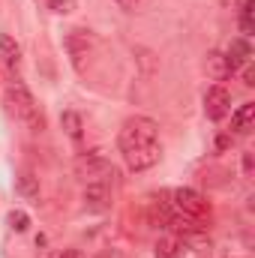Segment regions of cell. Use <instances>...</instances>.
Segmentation results:
<instances>
[{"mask_svg": "<svg viewBox=\"0 0 255 258\" xmlns=\"http://www.w3.org/2000/svg\"><path fill=\"white\" fill-rule=\"evenodd\" d=\"M228 111H231V93L222 84L207 87V93H204V114L210 120H222Z\"/></svg>", "mask_w": 255, "mask_h": 258, "instance_id": "obj_5", "label": "cell"}, {"mask_svg": "<svg viewBox=\"0 0 255 258\" xmlns=\"http://www.w3.org/2000/svg\"><path fill=\"white\" fill-rule=\"evenodd\" d=\"M225 57H228V63H231L234 72H237V69H243V66H249V60H252V45H249V39H243V36L231 39V45H228Z\"/></svg>", "mask_w": 255, "mask_h": 258, "instance_id": "obj_7", "label": "cell"}, {"mask_svg": "<svg viewBox=\"0 0 255 258\" xmlns=\"http://www.w3.org/2000/svg\"><path fill=\"white\" fill-rule=\"evenodd\" d=\"M60 126H63V132L72 141H78V138H81V129H84L81 114H78V111H63V114H60Z\"/></svg>", "mask_w": 255, "mask_h": 258, "instance_id": "obj_12", "label": "cell"}, {"mask_svg": "<svg viewBox=\"0 0 255 258\" xmlns=\"http://www.w3.org/2000/svg\"><path fill=\"white\" fill-rule=\"evenodd\" d=\"M168 204H171L174 213H183V216H192V219H204V216L210 213L204 195L198 192V189H192V186H180V189H174Z\"/></svg>", "mask_w": 255, "mask_h": 258, "instance_id": "obj_3", "label": "cell"}, {"mask_svg": "<svg viewBox=\"0 0 255 258\" xmlns=\"http://www.w3.org/2000/svg\"><path fill=\"white\" fill-rule=\"evenodd\" d=\"M84 207L90 213H105L111 207V186H108V180H96V183L84 186Z\"/></svg>", "mask_w": 255, "mask_h": 258, "instance_id": "obj_6", "label": "cell"}, {"mask_svg": "<svg viewBox=\"0 0 255 258\" xmlns=\"http://www.w3.org/2000/svg\"><path fill=\"white\" fill-rule=\"evenodd\" d=\"M9 228L12 231H27L30 228V216L24 210H9Z\"/></svg>", "mask_w": 255, "mask_h": 258, "instance_id": "obj_15", "label": "cell"}, {"mask_svg": "<svg viewBox=\"0 0 255 258\" xmlns=\"http://www.w3.org/2000/svg\"><path fill=\"white\" fill-rule=\"evenodd\" d=\"M117 147L123 153V162L132 171H147L162 156L159 126L150 117H129L117 132Z\"/></svg>", "mask_w": 255, "mask_h": 258, "instance_id": "obj_1", "label": "cell"}, {"mask_svg": "<svg viewBox=\"0 0 255 258\" xmlns=\"http://www.w3.org/2000/svg\"><path fill=\"white\" fill-rule=\"evenodd\" d=\"M231 129L237 135H246L255 129V102H243L234 114H231Z\"/></svg>", "mask_w": 255, "mask_h": 258, "instance_id": "obj_9", "label": "cell"}, {"mask_svg": "<svg viewBox=\"0 0 255 258\" xmlns=\"http://www.w3.org/2000/svg\"><path fill=\"white\" fill-rule=\"evenodd\" d=\"M204 69H207V75H210L213 81H225V78L234 75V69H231V63H228L225 51H210L207 60H204Z\"/></svg>", "mask_w": 255, "mask_h": 258, "instance_id": "obj_8", "label": "cell"}, {"mask_svg": "<svg viewBox=\"0 0 255 258\" xmlns=\"http://www.w3.org/2000/svg\"><path fill=\"white\" fill-rule=\"evenodd\" d=\"M54 258H84V252L81 249H63V252H57Z\"/></svg>", "mask_w": 255, "mask_h": 258, "instance_id": "obj_17", "label": "cell"}, {"mask_svg": "<svg viewBox=\"0 0 255 258\" xmlns=\"http://www.w3.org/2000/svg\"><path fill=\"white\" fill-rule=\"evenodd\" d=\"M0 60L9 66V69H18L21 66V45L9 33H0Z\"/></svg>", "mask_w": 255, "mask_h": 258, "instance_id": "obj_10", "label": "cell"}, {"mask_svg": "<svg viewBox=\"0 0 255 258\" xmlns=\"http://www.w3.org/2000/svg\"><path fill=\"white\" fill-rule=\"evenodd\" d=\"M252 6H255V0H246L243 9H240V30H243V39L252 36Z\"/></svg>", "mask_w": 255, "mask_h": 258, "instance_id": "obj_14", "label": "cell"}, {"mask_svg": "<svg viewBox=\"0 0 255 258\" xmlns=\"http://www.w3.org/2000/svg\"><path fill=\"white\" fill-rule=\"evenodd\" d=\"M75 171H78V177H84L87 183H96V180H108V177H111V162H108L99 150H93V153H84V156L75 162Z\"/></svg>", "mask_w": 255, "mask_h": 258, "instance_id": "obj_4", "label": "cell"}, {"mask_svg": "<svg viewBox=\"0 0 255 258\" xmlns=\"http://www.w3.org/2000/svg\"><path fill=\"white\" fill-rule=\"evenodd\" d=\"M48 9L54 15H69V12H75V0H48Z\"/></svg>", "mask_w": 255, "mask_h": 258, "instance_id": "obj_16", "label": "cell"}, {"mask_svg": "<svg viewBox=\"0 0 255 258\" xmlns=\"http://www.w3.org/2000/svg\"><path fill=\"white\" fill-rule=\"evenodd\" d=\"M15 189H18V195H24V198H36L39 195V183H36L33 174H21L18 183H15Z\"/></svg>", "mask_w": 255, "mask_h": 258, "instance_id": "obj_13", "label": "cell"}, {"mask_svg": "<svg viewBox=\"0 0 255 258\" xmlns=\"http://www.w3.org/2000/svg\"><path fill=\"white\" fill-rule=\"evenodd\" d=\"M3 99H6V108H9V114H12L18 123H24L30 132H39V129H45V117H42V111H39V105H36L33 93H30V90H27L21 81H12V84L6 87Z\"/></svg>", "mask_w": 255, "mask_h": 258, "instance_id": "obj_2", "label": "cell"}, {"mask_svg": "<svg viewBox=\"0 0 255 258\" xmlns=\"http://www.w3.org/2000/svg\"><path fill=\"white\" fill-rule=\"evenodd\" d=\"M183 252H186V240L177 234H168L156 243V258H183Z\"/></svg>", "mask_w": 255, "mask_h": 258, "instance_id": "obj_11", "label": "cell"}, {"mask_svg": "<svg viewBox=\"0 0 255 258\" xmlns=\"http://www.w3.org/2000/svg\"><path fill=\"white\" fill-rule=\"evenodd\" d=\"M117 6H123V9H135V6H141V0H117Z\"/></svg>", "mask_w": 255, "mask_h": 258, "instance_id": "obj_18", "label": "cell"}]
</instances>
